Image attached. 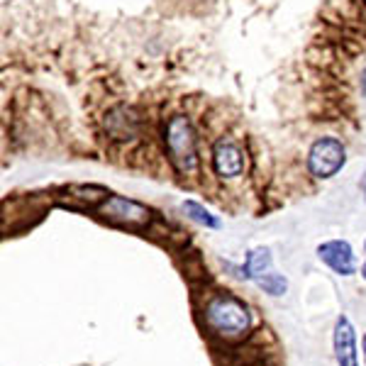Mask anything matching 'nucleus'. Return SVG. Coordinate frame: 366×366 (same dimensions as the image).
<instances>
[{
	"mask_svg": "<svg viewBox=\"0 0 366 366\" xmlns=\"http://www.w3.org/2000/svg\"><path fill=\"white\" fill-rule=\"evenodd\" d=\"M205 325L215 337L225 342H239L252 327V315L247 305L232 293H215L205 305Z\"/></svg>",
	"mask_w": 366,
	"mask_h": 366,
	"instance_id": "nucleus-1",
	"label": "nucleus"
},
{
	"mask_svg": "<svg viewBox=\"0 0 366 366\" xmlns=\"http://www.w3.org/2000/svg\"><path fill=\"white\" fill-rule=\"evenodd\" d=\"M164 144L171 167L181 176H193L198 171V137L186 115H174L164 127Z\"/></svg>",
	"mask_w": 366,
	"mask_h": 366,
	"instance_id": "nucleus-2",
	"label": "nucleus"
},
{
	"mask_svg": "<svg viewBox=\"0 0 366 366\" xmlns=\"http://www.w3.org/2000/svg\"><path fill=\"white\" fill-rule=\"evenodd\" d=\"M345 159H347V152L340 139L322 137L310 147L308 169L315 179H332V176L345 167Z\"/></svg>",
	"mask_w": 366,
	"mask_h": 366,
	"instance_id": "nucleus-3",
	"label": "nucleus"
},
{
	"mask_svg": "<svg viewBox=\"0 0 366 366\" xmlns=\"http://www.w3.org/2000/svg\"><path fill=\"white\" fill-rule=\"evenodd\" d=\"M100 215L105 220L115 222L120 227H127V229H142L149 225L152 220V212L144 208V205L134 203V200H127L122 196H108L103 198V205L98 208Z\"/></svg>",
	"mask_w": 366,
	"mask_h": 366,
	"instance_id": "nucleus-4",
	"label": "nucleus"
},
{
	"mask_svg": "<svg viewBox=\"0 0 366 366\" xmlns=\"http://www.w3.org/2000/svg\"><path fill=\"white\" fill-rule=\"evenodd\" d=\"M105 132H108V137L115 142L134 139L142 132L139 115L134 113L132 108H127V105H117V108H113L108 115H105Z\"/></svg>",
	"mask_w": 366,
	"mask_h": 366,
	"instance_id": "nucleus-5",
	"label": "nucleus"
},
{
	"mask_svg": "<svg viewBox=\"0 0 366 366\" xmlns=\"http://www.w3.org/2000/svg\"><path fill=\"white\" fill-rule=\"evenodd\" d=\"M317 257H320V262H325L335 274H340V276H352L354 271H357L354 249H352L350 242H345V239L325 242V244L317 247Z\"/></svg>",
	"mask_w": 366,
	"mask_h": 366,
	"instance_id": "nucleus-6",
	"label": "nucleus"
},
{
	"mask_svg": "<svg viewBox=\"0 0 366 366\" xmlns=\"http://www.w3.org/2000/svg\"><path fill=\"white\" fill-rule=\"evenodd\" d=\"M212 167L222 179H234L244 171V154L232 139H220L212 149Z\"/></svg>",
	"mask_w": 366,
	"mask_h": 366,
	"instance_id": "nucleus-7",
	"label": "nucleus"
},
{
	"mask_svg": "<svg viewBox=\"0 0 366 366\" xmlns=\"http://www.w3.org/2000/svg\"><path fill=\"white\" fill-rule=\"evenodd\" d=\"M335 357H337L340 366H359L357 357V335L350 322V317H337L335 325Z\"/></svg>",
	"mask_w": 366,
	"mask_h": 366,
	"instance_id": "nucleus-8",
	"label": "nucleus"
},
{
	"mask_svg": "<svg viewBox=\"0 0 366 366\" xmlns=\"http://www.w3.org/2000/svg\"><path fill=\"white\" fill-rule=\"evenodd\" d=\"M271 267V252L267 247H257L247 254V262L239 271V279H262L264 271H269Z\"/></svg>",
	"mask_w": 366,
	"mask_h": 366,
	"instance_id": "nucleus-9",
	"label": "nucleus"
},
{
	"mask_svg": "<svg viewBox=\"0 0 366 366\" xmlns=\"http://www.w3.org/2000/svg\"><path fill=\"white\" fill-rule=\"evenodd\" d=\"M183 212H186L193 222H198V225H203V227H210V229L220 227V220H217L210 210H205L200 203H196V200H186V203H183Z\"/></svg>",
	"mask_w": 366,
	"mask_h": 366,
	"instance_id": "nucleus-10",
	"label": "nucleus"
},
{
	"mask_svg": "<svg viewBox=\"0 0 366 366\" xmlns=\"http://www.w3.org/2000/svg\"><path fill=\"white\" fill-rule=\"evenodd\" d=\"M257 283H259V288H264V291L274 298H279L288 291V281L283 279L281 274H264L262 279H257Z\"/></svg>",
	"mask_w": 366,
	"mask_h": 366,
	"instance_id": "nucleus-11",
	"label": "nucleus"
},
{
	"mask_svg": "<svg viewBox=\"0 0 366 366\" xmlns=\"http://www.w3.org/2000/svg\"><path fill=\"white\" fill-rule=\"evenodd\" d=\"M359 186H362V193H364V198H366V174L362 176V183H359Z\"/></svg>",
	"mask_w": 366,
	"mask_h": 366,
	"instance_id": "nucleus-12",
	"label": "nucleus"
},
{
	"mask_svg": "<svg viewBox=\"0 0 366 366\" xmlns=\"http://www.w3.org/2000/svg\"><path fill=\"white\" fill-rule=\"evenodd\" d=\"M362 350H364V362H366V335H364V342H362Z\"/></svg>",
	"mask_w": 366,
	"mask_h": 366,
	"instance_id": "nucleus-13",
	"label": "nucleus"
},
{
	"mask_svg": "<svg viewBox=\"0 0 366 366\" xmlns=\"http://www.w3.org/2000/svg\"><path fill=\"white\" fill-rule=\"evenodd\" d=\"M364 91H366V71H364Z\"/></svg>",
	"mask_w": 366,
	"mask_h": 366,
	"instance_id": "nucleus-14",
	"label": "nucleus"
},
{
	"mask_svg": "<svg viewBox=\"0 0 366 366\" xmlns=\"http://www.w3.org/2000/svg\"><path fill=\"white\" fill-rule=\"evenodd\" d=\"M362 274H364V279H366V264H364V269H362Z\"/></svg>",
	"mask_w": 366,
	"mask_h": 366,
	"instance_id": "nucleus-15",
	"label": "nucleus"
},
{
	"mask_svg": "<svg viewBox=\"0 0 366 366\" xmlns=\"http://www.w3.org/2000/svg\"><path fill=\"white\" fill-rule=\"evenodd\" d=\"M364 3H366V0H364Z\"/></svg>",
	"mask_w": 366,
	"mask_h": 366,
	"instance_id": "nucleus-16",
	"label": "nucleus"
},
{
	"mask_svg": "<svg viewBox=\"0 0 366 366\" xmlns=\"http://www.w3.org/2000/svg\"><path fill=\"white\" fill-rule=\"evenodd\" d=\"M364 247H366V244H364Z\"/></svg>",
	"mask_w": 366,
	"mask_h": 366,
	"instance_id": "nucleus-17",
	"label": "nucleus"
}]
</instances>
